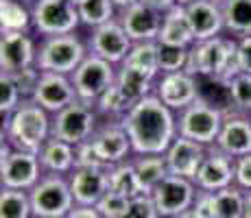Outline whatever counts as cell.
<instances>
[{
  "mask_svg": "<svg viewBox=\"0 0 251 218\" xmlns=\"http://www.w3.org/2000/svg\"><path fill=\"white\" fill-rule=\"evenodd\" d=\"M116 83H118V87L127 94V98L133 105L155 92V79L153 76L144 74V72L136 70V68H129V66H118Z\"/></svg>",
  "mask_w": 251,
  "mask_h": 218,
  "instance_id": "cell-26",
  "label": "cell"
},
{
  "mask_svg": "<svg viewBox=\"0 0 251 218\" xmlns=\"http://www.w3.org/2000/svg\"><path fill=\"white\" fill-rule=\"evenodd\" d=\"M109 168H75L68 179L76 205H96L109 192Z\"/></svg>",
  "mask_w": 251,
  "mask_h": 218,
  "instance_id": "cell-20",
  "label": "cell"
},
{
  "mask_svg": "<svg viewBox=\"0 0 251 218\" xmlns=\"http://www.w3.org/2000/svg\"><path fill=\"white\" fill-rule=\"evenodd\" d=\"M153 94L168 105L173 111H181L188 105H192L201 96L199 90V76L190 74L186 70L179 72H164L155 81V92Z\"/></svg>",
  "mask_w": 251,
  "mask_h": 218,
  "instance_id": "cell-13",
  "label": "cell"
},
{
  "mask_svg": "<svg viewBox=\"0 0 251 218\" xmlns=\"http://www.w3.org/2000/svg\"><path fill=\"white\" fill-rule=\"evenodd\" d=\"M186 13H188V20H190V26H192L197 42L219 37L225 31L223 4L214 2V0H197V2L188 4Z\"/></svg>",
  "mask_w": 251,
  "mask_h": 218,
  "instance_id": "cell-21",
  "label": "cell"
},
{
  "mask_svg": "<svg viewBox=\"0 0 251 218\" xmlns=\"http://www.w3.org/2000/svg\"><path fill=\"white\" fill-rule=\"evenodd\" d=\"M238 40V66H240V72H247L251 74V35H245V37H236Z\"/></svg>",
  "mask_w": 251,
  "mask_h": 218,
  "instance_id": "cell-44",
  "label": "cell"
},
{
  "mask_svg": "<svg viewBox=\"0 0 251 218\" xmlns=\"http://www.w3.org/2000/svg\"><path fill=\"white\" fill-rule=\"evenodd\" d=\"M157 42L173 44V46H186V48H190L192 44L197 42L183 4H175L173 9H168V11L164 13L162 31H160Z\"/></svg>",
  "mask_w": 251,
  "mask_h": 218,
  "instance_id": "cell-23",
  "label": "cell"
},
{
  "mask_svg": "<svg viewBox=\"0 0 251 218\" xmlns=\"http://www.w3.org/2000/svg\"><path fill=\"white\" fill-rule=\"evenodd\" d=\"M0 218H33L28 192L2 188V192H0Z\"/></svg>",
  "mask_w": 251,
  "mask_h": 218,
  "instance_id": "cell-32",
  "label": "cell"
},
{
  "mask_svg": "<svg viewBox=\"0 0 251 218\" xmlns=\"http://www.w3.org/2000/svg\"><path fill=\"white\" fill-rule=\"evenodd\" d=\"M133 42L127 35L125 26L120 24V20H116L103 24V26L92 28V35L88 40V50L92 55L100 57V59L109 61L114 66H120L127 59L129 50H131Z\"/></svg>",
  "mask_w": 251,
  "mask_h": 218,
  "instance_id": "cell-12",
  "label": "cell"
},
{
  "mask_svg": "<svg viewBox=\"0 0 251 218\" xmlns=\"http://www.w3.org/2000/svg\"><path fill=\"white\" fill-rule=\"evenodd\" d=\"M225 120V111L214 107L203 98H197L186 109L177 111V131L179 135L188 140L203 144V146H214L216 138L221 133Z\"/></svg>",
  "mask_w": 251,
  "mask_h": 218,
  "instance_id": "cell-6",
  "label": "cell"
},
{
  "mask_svg": "<svg viewBox=\"0 0 251 218\" xmlns=\"http://www.w3.org/2000/svg\"><path fill=\"white\" fill-rule=\"evenodd\" d=\"M79 16L83 26L96 28L116 20L118 18V7L114 4V0H83L79 4Z\"/></svg>",
  "mask_w": 251,
  "mask_h": 218,
  "instance_id": "cell-31",
  "label": "cell"
},
{
  "mask_svg": "<svg viewBox=\"0 0 251 218\" xmlns=\"http://www.w3.org/2000/svg\"><path fill=\"white\" fill-rule=\"evenodd\" d=\"M136 172L142 181V188L147 194H151L157 186L168 177V166L164 155H133L131 157Z\"/></svg>",
  "mask_w": 251,
  "mask_h": 218,
  "instance_id": "cell-27",
  "label": "cell"
},
{
  "mask_svg": "<svg viewBox=\"0 0 251 218\" xmlns=\"http://www.w3.org/2000/svg\"><path fill=\"white\" fill-rule=\"evenodd\" d=\"M231 94V109L240 114H251V74L240 72L229 81Z\"/></svg>",
  "mask_w": 251,
  "mask_h": 218,
  "instance_id": "cell-36",
  "label": "cell"
},
{
  "mask_svg": "<svg viewBox=\"0 0 251 218\" xmlns=\"http://www.w3.org/2000/svg\"><path fill=\"white\" fill-rule=\"evenodd\" d=\"M72 2H75V4H76V7H79V4H81V2H83V0H72Z\"/></svg>",
  "mask_w": 251,
  "mask_h": 218,
  "instance_id": "cell-51",
  "label": "cell"
},
{
  "mask_svg": "<svg viewBox=\"0 0 251 218\" xmlns=\"http://www.w3.org/2000/svg\"><path fill=\"white\" fill-rule=\"evenodd\" d=\"M120 124L131 140L133 155H164L177 131V111L164 105L155 94L138 100L120 118Z\"/></svg>",
  "mask_w": 251,
  "mask_h": 218,
  "instance_id": "cell-1",
  "label": "cell"
},
{
  "mask_svg": "<svg viewBox=\"0 0 251 218\" xmlns=\"http://www.w3.org/2000/svg\"><path fill=\"white\" fill-rule=\"evenodd\" d=\"M88 44L75 33L68 35H52L44 37L37 46L35 66L42 72H59V74H72L81 61L88 57Z\"/></svg>",
  "mask_w": 251,
  "mask_h": 218,
  "instance_id": "cell-5",
  "label": "cell"
},
{
  "mask_svg": "<svg viewBox=\"0 0 251 218\" xmlns=\"http://www.w3.org/2000/svg\"><path fill=\"white\" fill-rule=\"evenodd\" d=\"M179 4H183V7H188V4H192V2H197V0H177Z\"/></svg>",
  "mask_w": 251,
  "mask_h": 218,
  "instance_id": "cell-50",
  "label": "cell"
},
{
  "mask_svg": "<svg viewBox=\"0 0 251 218\" xmlns=\"http://www.w3.org/2000/svg\"><path fill=\"white\" fill-rule=\"evenodd\" d=\"M221 151H225L231 157H243L251 153V116L240 114L236 109H229L225 114L223 127L216 138V144Z\"/></svg>",
  "mask_w": 251,
  "mask_h": 218,
  "instance_id": "cell-19",
  "label": "cell"
},
{
  "mask_svg": "<svg viewBox=\"0 0 251 218\" xmlns=\"http://www.w3.org/2000/svg\"><path fill=\"white\" fill-rule=\"evenodd\" d=\"M197 192H199V188H197V183L192 179L168 174L160 186L151 192V196L155 201L162 218H175L183 214V212L192 210Z\"/></svg>",
  "mask_w": 251,
  "mask_h": 218,
  "instance_id": "cell-11",
  "label": "cell"
},
{
  "mask_svg": "<svg viewBox=\"0 0 251 218\" xmlns=\"http://www.w3.org/2000/svg\"><path fill=\"white\" fill-rule=\"evenodd\" d=\"M214 2H219V4H223V2H227V0H214Z\"/></svg>",
  "mask_w": 251,
  "mask_h": 218,
  "instance_id": "cell-52",
  "label": "cell"
},
{
  "mask_svg": "<svg viewBox=\"0 0 251 218\" xmlns=\"http://www.w3.org/2000/svg\"><path fill=\"white\" fill-rule=\"evenodd\" d=\"M33 13L20 0H0V28L2 33H28Z\"/></svg>",
  "mask_w": 251,
  "mask_h": 218,
  "instance_id": "cell-29",
  "label": "cell"
},
{
  "mask_svg": "<svg viewBox=\"0 0 251 218\" xmlns=\"http://www.w3.org/2000/svg\"><path fill=\"white\" fill-rule=\"evenodd\" d=\"M66 218H103L94 205H75Z\"/></svg>",
  "mask_w": 251,
  "mask_h": 218,
  "instance_id": "cell-45",
  "label": "cell"
},
{
  "mask_svg": "<svg viewBox=\"0 0 251 218\" xmlns=\"http://www.w3.org/2000/svg\"><path fill=\"white\" fill-rule=\"evenodd\" d=\"M136 2H140V0H114V4L118 7V11H123V9L131 7V4H136Z\"/></svg>",
  "mask_w": 251,
  "mask_h": 218,
  "instance_id": "cell-47",
  "label": "cell"
},
{
  "mask_svg": "<svg viewBox=\"0 0 251 218\" xmlns=\"http://www.w3.org/2000/svg\"><path fill=\"white\" fill-rule=\"evenodd\" d=\"M50 135L52 116L33 98H24L20 107L4 116L2 120V140H7L13 148L20 151L40 153Z\"/></svg>",
  "mask_w": 251,
  "mask_h": 218,
  "instance_id": "cell-2",
  "label": "cell"
},
{
  "mask_svg": "<svg viewBox=\"0 0 251 218\" xmlns=\"http://www.w3.org/2000/svg\"><path fill=\"white\" fill-rule=\"evenodd\" d=\"M120 66H129L136 70L144 72V74L153 76L157 81V76L162 74L160 70V55H157V42H136L129 50L127 59Z\"/></svg>",
  "mask_w": 251,
  "mask_h": 218,
  "instance_id": "cell-28",
  "label": "cell"
},
{
  "mask_svg": "<svg viewBox=\"0 0 251 218\" xmlns=\"http://www.w3.org/2000/svg\"><path fill=\"white\" fill-rule=\"evenodd\" d=\"M131 107H133V103L127 98V94L118 87V83L107 87V90L100 94V98L96 100V111H99V116H109V118H116L118 122Z\"/></svg>",
  "mask_w": 251,
  "mask_h": 218,
  "instance_id": "cell-34",
  "label": "cell"
},
{
  "mask_svg": "<svg viewBox=\"0 0 251 218\" xmlns=\"http://www.w3.org/2000/svg\"><path fill=\"white\" fill-rule=\"evenodd\" d=\"M37 46L28 33H2L0 40V68L2 74H16L35 66Z\"/></svg>",
  "mask_w": 251,
  "mask_h": 218,
  "instance_id": "cell-17",
  "label": "cell"
},
{
  "mask_svg": "<svg viewBox=\"0 0 251 218\" xmlns=\"http://www.w3.org/2000/svg\"><path fill=\"white\" fill-rule=\"evenodd\" d=\"M236 186L251 192V153L236 157Z\"/></svg>",
  "mask_w": 251,
  "mask_h": 218,
  "instance_id": "cell-43",
  "label": "cell"
},
{
  "mask_svg": "<svg viewBox=\"0 0 251 218\" xmlns=\"http://www.w3.org/2000/svg\"><path fill=\"white\" fill-rule=\"evenodd\" d=\"M94 207L100 212L103 218H129L131 198H127L123 194H116V192H107Z\"/></svg>",
  "mask_w": 251,
  "mask_h": 218,
  "instance_id": "cell-37",
  "label": "cell"
},
{
  "mask_svg": "<svg viewBox=\"0 0 251 218\" xmlns=\"http://www.w3.org/2000/svg\"><path fill=\"white\" fill-rule=\"evenodd\" d=\"M40 162L44 172L70 174L75 170V146L59 138H48L46 144L40 148Z\"/></svg>",
  "mask_w": 251,
  "mask_h": 218,
  "instance_id": "cell-24",
  "label": "cell"
},
{
  "mask_svg": "<svg viewBox=\"0 0 251 218\" xmlns=\"http://www.w3.org/2000/svg\"><path fill=\"white\" fill-rule=\"evenodd\" d=\"M107 179H109V192L123 194L127 198H136L140 194H147L131 159L114 164V166L107 170Z\"/></svg>",
  "mask_w": 251,
  "mask_h": 218,
  "instance_id": "cell-25",
  "label": "cell"
},
{
  "mask_svg": "<svg viewBox=\"0 0 251 218\" xmlns=\"http://www.w3.org/2000/svg\"><path fill=\"white\" fill-rule=\"evenodd\" d=\"M238 40L231 35H219L205 42H195L190 46V59L186 72L195 76H212V79L229 81L240 74L238 66Z\"/></svg>",
  "mask_w": 251,
  "mask_h": 218,
  "instance_id": "cell-3",
  "label": "cell"
},
{
  "mask_svg": "<svg viewBox=\"0 0 251 218\" xmlns=\"http://www.w3.org/2000/svg\"><path fill=\"white\" fill-rule=\"evenodd\" d=\"M199 190L219 192L229 186H236V157H231L219 146H207L205 159L195 177Z\"/></svg>",
  "mask_w": 251,
  "mask_h": 218,
  "instance_id": "cell-14",
  "label": "cell"
},
{
  "mask_svg": "<svg viewBox=\"0 0 251 218\" xmlns=\"http://www.w3.org/2000/svg\"><path fill=\"white\" fill-rule=\"evenodd\" d=\"M92 142L96 144L99 153L103 155V159L109 164V166L120 164V162H127V159L133 157L131 140H129L127 131L123 129V124H120L118 120H116V122H107V124L96 129Z\"/></svg>",
  "mask_w": 251,
  "mask_h": 218,
  "instance_id": "cell-22",
  "label": "cell"
},
{
  "mask_svg": "<svg viewBox=\"0 0 251 218\" xmlns=\"http://www.w3.org/2000/svg\"><path fill=\"white\" fill-rule=\"evenodd\" d=\"M42 174H44V168H42L40 155L33 151L13 148L7 140H2V162H0L2 188L28 192L35 188V183L42 179Z\"/></svg>",
  "mask_w": 251,
  "mask_h": 218,
  "instance_id": "cell-8",
  "label": "cell"
},
{
  "mask_svg": "<svg viewBox=\"0 0 251 218\" xmlns=\"http://www.w3.org/2000/svg\"><path fill=\"white\" fill-rule=\"evenodd\" d=\"M225 33L231 37L251 35V0H227L223 2Z\"/></svg>",
  "mask_w": 251,
  "mask_h": 218,
  "instance_id": "cell-30",
  "label": "cell"
},
{
  "mask_svg": "<svg viewBox=\"0 0 251 218\" xmlns=\"http://www.w3.org/2000/svg\"><path fill=\"white\" fill-rule=\"evenodd\" d=\"M22 100H24V96H22L20 87L16 85V81L9 74L0 76V114H2V118L20 107Z\"/></svg>",
  "mask_w": 251,
  "mask_h": 218,
  "instance_id": "cell-38",
  "label": "cell"
},
{
  "mask_svg": "<svg viewBox=\"0 0 251 218\" xmlns=\"http://www.w3.org/2000/svg\"><path fill=\"white\" fill-rule=\"evenodd\" d=\"M28 196H31L33 218H66L76 205L68 174L44 172L35 188L28 190Z\"/></svg>",
  "mask_w": 251,
  "mask_h": 218,
  "instance_id": "cell-4",
  "label": "cell"
},
{
  "mask_svg": "<svg viewBox=\"0 0 251 218\" xmlns=\"http://www.w3.org/2000/svg\"><path fill=\"white\" fill-rule=\"evenodd\" d=\"M243 218H251V192H247V201H245V216Z\"/></svg>",
  "mask_w": 251,
  "mask_h": 218,
  "instance_id": "cell-48",
  "label": "cell"
},
{
  "mask_svg": "<svg viewBox=\"0 0 251 218\" xmlns=\"http://www.w3.org/2000/svg\"><path fill=\"white\" fill-rule=\"evenodd\" d=\"M33 28L42 37L68 35L81 26L79 7L72 0H33Z\"/></svg>",
  "mask_w": 251,
  "mask_h": 218,
  "instance_id": "cell-9",
  "label": "cell"
},
{
  "mask_svg": "<svg viewBox=\"0 0 251 218\" xmlns=\"http://www.w3.org/2000/svg\"><path fill=\"white\" fill-rule=\"evenodd\" d=\"M192 212H195L197 218H219L216 216L214 192H205V190L197 192V198L192 203Z\"/></svg>",
  "mask_w": 251,
  "mask_h": 218,
  "instance_id": "cell-42",
  "label": "cell"
},
{
  "mask_svg": "<svg viewBox=\"0 0 251 218\" xmlns=\"http://www.w3.org/2000/svg\"><path fill=\"white\" fill-rule=\"evenodd\" d=\"M118 20L125 26L127 35L131 37V42H157L162 31V20L164 13L151 9L144 2H136L131 7L118 11Z\"/></svg>",
  "mask_w": 251,
  "mask_h": 218,
  "instance_id": "cell-16",
  "label": "cell"
},
{
  "mask_svg": "<svg viewBox=\"0 0 251 218\" xmlns=\"http://www.w3.org/2000/svg\"><path fill=\"white\" fill-rule=\"evenodd\" d=\"M75 168H112L99 153L96 144L88 140L75 146Z\"/></svg>",
  "mask_w": 251,
  "mask_h": 218,
  "instance_id": "cell-39",
  "label": "cell"
},
{
  "mask_svg": "<svg viewBox=\"0 0 251 218\" xmlns=\"http://www.w3.org/2000/svg\"><path fill=\"white\" fill-rule=\"evenodd\" d=\"M96 129H99V111L81 100H75L66 109L52 114V138L64 140L72 146L92 140Z\"/></svg>",
  "mask_w": 251,
  "mask_h": 218,
  "instance_id": "cell-10",
  "label": "cell"
},
{
  "mask_svg": "<svg viewBox=\"0 0 251 218\" xmlns=\"http://www.w3.org/2000/svg\"><path fill=\"white\" fill-rule=\"evenodd\" d=\"M249 116H251V114H249Z\"/></svg>",
  "mask_w": 251,
  "mask_h": 218,
  "instance_id": "cell-53",
  "label": "cell"
},
{
  "mask_svg": "<svg viewBox=\"0 0 251 218\" xmlns=\"http://www.w3.org/2000/svg\"><path fill=\"white\" fill-rule=\"evenodd\" d=\"M37 105H42L48 114L66 109L76 100V90L72 83L70 74H59V72H42L37 87L31 96Z\"/></svg>",
  "mask_w": 251,
  "mask_h": 218,
  "instance_id": "cell-15",
  "label": "cell"
},
{
  "mask_svg": "<svg viewBox=\"0 0 251 218\" xmlns=\"http://www.w3.org/2000/svg\"><path fill=\"white\" fill-rule=\"evenodd\" d=\"M116 76H118V68L114 64L88 52V57L81 61V66L70 74L76 90V100L96 109V100L100 98V94L107 87L116 83Z\"/></svg>",
  "mask_w": 251,
  "mask_h": 218,
  "instance_id": "cell-7",
  "label": "cell"
},
{
  "mask_svg": "<svg viewBox=\"0 0 251 218\" xmlns=\"http://www.w3.org/2000/svg\"><path fill=\"white\" fill-rule=\"evenodd\" d=\"M40 74H42L40 68L31 66V68H26V70H20V72H16V74H9V76L16 81L18 87H20V92H22L24 98H31L33 92H35V87H37V81H40Z\"/></svg>",
  "mask_w": 251,
  "mask_h": 218,
  "instance_id": "cell-40",
  "label": "cell"
},
{
  "mask_svg": "<svg viewBox=\"0 0 251 218\" xmlns=\"http://www.w3.org/2000/svg\"><path fill=\"white\" fill-rule=\"evenodd\" d=\"M205 153H207V146H203V144L195 142V140H188L183 135H177L173 140V144L168 146V151L164 153L168 172L195 181L197 172H199L201 164L205 159Z\"/></svg>",
  "mask_w": 251,
  "mask_h": 218,
  "instance_id": "cell-18",
  "label": "cell"
},
{
  "mask_svg": "<svg viewBox=\"0 0 251 218\" xmlns=\"http://www.w3.org/2000/svg\"><path fill=\"white\" fill-rule=\"evenodd\" d=\"M129 218H162V214L151 194H140L136 198H131Z\"/></svg>",
  "mask_w": 251,
  "mask_h": 218,
  "instance_id": "cell-41",
  "label": "cell"
},
{
  "mask_svg": "<svg viewBox=\"0 0 251 218\" xmlns=\"http://www.w3.org/2000/svg\"><path fill=\"white\" fill-rule=\"evenodd\" d=\"M157 55H160L162 74L164 72H179V70H186L188 59H190V48L157 42Z\"/></svg>",
  "mask_w": 251,
  "mask_h": 218,
  "instance_id": "cell-35",
  "label": "cell"
},
{
  "mask_svg": "<svg viewBox=\"0 0 251 218\" xmlns=\"http://www.w3.org/2000/svg\"><path fill=\"white\" fill-rule=\"evenodd\" d=\"M214 201H216V216L219 218H243L247 192L238 186H229L225 190L214 192Z\"/></svg>",
  "mask_w": 251,
  "mask_h": 218,
  "instance_id": "cell-33",
  "label": "cell"
},
{
  "mask_svg": "<svg viewBox=\"0 0 251 218\" xmlns=\"http://www.w3.org/2000/svg\"><path fill=\"white\" fill-rule=\"evenodd\" d=\"M140 2L149 4L151 9H155V11H160V13H166L168 9H173L175 4H179L177 0H140Z\"/></svg>",
  "mask_w": 251,
  "mask_h": 218,
  "instance_id": "cell-46",
  "label": "cell"
},
{
  "mask_svg": "<svg viewBox=\"0 0 251 218\" xmlns=\"http://www.w3.org/2000/svg\"><path fill=\"white\" fill-rule=\"evenodd\" d=\"M175 218H197V216H195V212H192V210H188V212H183V214L175 216Z\"/></svg>",
  "mask_w": 251,
  "mask_h": 218,
  "instance_id": "cell-49",
  "label": "cell"
}]
</instances>
